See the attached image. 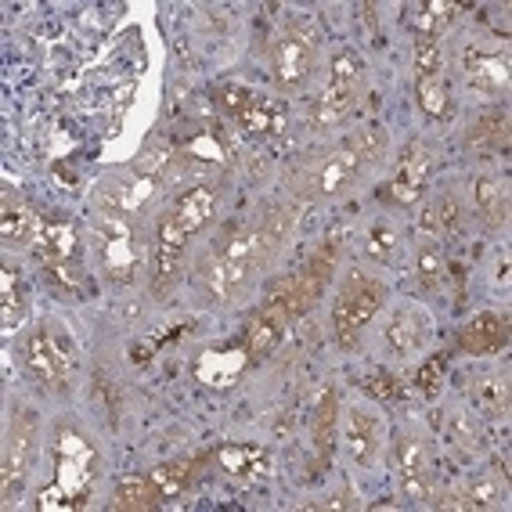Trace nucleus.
Instances as JSON below:
<instances>
[{
    "mask_svg": "<svg viewBox=\"0 0 512 512\" xmlns=\"http://www.w3.org/2000/svg\"><path fill=\"white\" fill-rule=\"evenodd\" d=\"M386 152V130L383 127H365L350 134L347 145L332 148L325 156L311 159V163L296 166L293 174L285 177L289 195L300 202H318L332 199V195L347 192L361 181L365 170H372Z\"/></svg>",
    "mask_w": 512,
    "mask_h": 512,
    "instance_id": "obj_1",
    "label": "nucleus"
},
{
    "mask_svg": "<svg viewBox=\"0 0 512 512\" xmlns=\"http://www.w3.org/2000/svg\"><path fill=\"white\" fill-rule=\"evenodd\" d=\"M101 476V458L94 451V444L76 430L73 422H62L55 437V473L51 484L44 487V494L37 498V505L44 512H73L91 502L94 487Z\"/></svg>",
    "mask_w": 512,
    "mask_h": 512,
    "instance_id": "obj_2",
    "label": "nucleus"
},
{
    "mask_svg": "<svg viewBox=\"0 0 512 512\" xmlns=\"http://www.w3.org/2000/svg\"><path fill=\"white\" fill-rule=\"evenodd\" d=\"M19 365L29 383H37L51 397L73 394L76 379H80V354H76L73 336L55 321H44L22 336Z\"/></svg>",
    "mask_w": 512,
    "mask_h": 512,
    "instance_id": "obj_3",
    "label": "nucleus"
},
{
    "mask_svg": "<svg viewBox=\"0 0 512 512\" xmlns=\"http://www.w3.org/2000/svg\"><path fill=\"white\" fill-rule=\"evenodd\" d=\"M91 249L98 256L101 275L112 285H134L141 275V260L148 264L145 238L138 235V224L109 210H101L91 220Z\"/></svg>",
    "mask_w": 512,
    "mask_h": 512,
    "instance_id": "obj_4",
    "label": "nucleus"
},
{
    "mask_svg": "<svg viewBox=\"0 0 512 512\" xmlns=\"http://www.w3.org/2000/svg\"><path fill=\"white\" fill-rule=\"evenodd\" d=\"M318 69V29L307 19H293L271 44V73L278 91L303 94Z\"/></svg>",
    "mask_w": 512,
    "mask_h": 512,
    "instance_id": "obj_5",
    "label": "nucleus"
},
{
    "mask_svg": "<svg viewBox=\"0 0 512 512\" xmlns=\"http://www.w3.org/2000/svg\"><path fill=\"white\" fill-rule=\"evenodd\" d=\"M365 98V62L354 51H339L332 58V80L311 105V127L332 130L339 127Z\"/></svg>",
    "mask_w": 512,
    "mask_h": 512,
    "instance_id": "obj_6",
    "label": "nucleus"
},
{
    "mask_svg": "<svg viewBox=\"0 0 512 512\" xmlns=\"http://www.w3.org/2000/svg\"><path fill=\"white\" fill-rule=\"evenodd\" d=\"M40 455V422L26 408H15L4 430V458H0V487L4 502H15L29 484V473L37 466Z\"/></svg>",
    "mask_w": 512,
    "mask_h": 512,
    "instance_id": "obj_7",
    "label": "nucleus"
},
{
    "mask_svg": "<svg viewBox=\"0 0 512 512\" xmlns=\"http://www.w3.org/2000/svg\"><path fill=\"white\" fill-rule=\"evenodd\" d=\"M383 300H386L383 282H375V278L361 275V271H354V275L343 282L336 303H332V329H336L339 347L354 350L357 343H361V332L372 325V318L379 314Z\"/></svg>",
    "mask_w": 512,
    "mask_h": 512,
    "instance_id": "obj_8",
    "label": "nucleus"
},
{
    "mask_svg": "<svg viewBox=\"0 0 512 512\" xmlns=\"http://www.w3.org/2000/svg\"><path fill=\"white\" fill-rule=\"evenodd\" d=\"M188 242H192V235L170 217V210L156 220V228L148 231V293L156 300H166L181 282Z\"/></svg>",
    "mask_w": 512,
    "mask_h": 512,
    "instance_id": "obj_9",
    "label": "nucleus"
},
{
    "mask_svg": "<svg viewBox=\"0 0 512 512\" xmlns=\"http://www.w3.org/2000/svg\"><path fill=\"white\" fill-rule=\"evenodd\" d=\"M253 282H256V271L235 264V260L220 253L213 242L206 246V253L199 256V264H195V293L206 303H213V307H231V303H238L253 289Z\"/></svg>",
    "mask_w": 512,
    "mask_h": 512,
    "instance_id": "obj_10",
    "label": "nucleus"
},
{
    "mask_svg": "<svg viewBox=\"0 0 512 512\" xmlns=\"http://www.w3.org/2000/svg\"><path fill=\"white\" fill-rule=\"evenodd\" d=\"M217 101L224 105V112L235 119L238 127L246 130V134H253V138H278L285 130V123H289V112H285L282 101L253 94L246 87H238V83L220 87Z\"/></svg>",
    "mask_w": 512,
    "mask_h": 512,
    "instance_id": "obj_11",
    "label": "nucleus"
},
{
    "mask_svg": "<svg viewBox=\"0 0 512 512\" xmlns=\"http://www.w3.org/2000/svg\"><path fill=\"white\" fill-rule=\"evenodd\" d=\"M394 473L408 502H426L433 491V455L419 433H401L394 444Z\"/></svg>",
    "mask_w": 512,
    "mask_h": 512,
    "instance_id": "obj_12",
    "label": "nucleus"
},
{
    "mask_svg": "<svg viewBox=\"0 0 512 512\" xmlns=\"http://www.w3.org/2000/svg\"><path fill=\"white\" fill-rule=\"evenodd\" d=\"M430 184V148L422 141H408L397 159V170L386 184V199L394 206H415Z\"/></svg>",
    "mask_w": 512,
    "mask_h": 512,
    "instance_id": "obj_13",
    "label": "nucleus"
},
{
    "mask_svg": "<svg viewBox=\"0 0 512 512\" xmlns=\"http://www.w3.org/2000/svg\"><path fill=\"white\" fill-rule=\"evenodd\" d=\"M156 195V184L148 181L141 174H116V177H105L98 184V192L94 199L105 206L109 213H119V217H138V213L148 210V202Z\"/></svg>",
    "mask_w": 512,
    "mask_h": 512,
    "instance_id": "obj_14",
    "label": "nucleus"
},
{
    "mask_svg": "<svg viewBox=\"0 0 512 512\" xmlns=\"http://www.w3.org/2000/svg\"><path fill=\"white\" fill-rule=\"evenodd\" d=\"M433 339V318L422 307H401V311L390 318L386 325V343L394 350V357L401 361H412L422 350L430 347Z\"/></svg>",
    "mask_w": 512,
    "mask_h": 512,
    "instance_id": "obj_15",
    "label": "nucleus"
},
{
    "mask_svg": "<svg viewBox=\"0 0 512 512\" xmlns=\"http://www.w3.org/2000/svg\"><path fill=\"white\" fill-rule=\"evenodd\" d=\"M40 217L33 206H29L22 195L4 192V202H0V242L8 249H29L40 242Z\"/></svg>",
    "mask_w": 512,
    "mask_h": 512,
    "instance_id": "obj_16",
    "label": "nucleus"
},
{
    "mask_svg": "<svg viewBox=\"0 0 512 512\" xmlns=\"http://www.w3.org/2000/svg\"><path fill=\"white\" fill-rule=\"evenodd\" d=\"M458 350L473 357L498 354L509 343V318L502 311H480L458 329Z\"/></svg>",
    "mask_w": 512,
    "mask_h": 512,
    "instance_id": "obj_17",
    "label": "nucleus"
},
{
    "mask_svg": "<svg viewBox=\"0 0 512 512\" xmlns=\"http://www.w3.org/2000/svg\"><path fill=\"white\" fill-rule=\"evenodd\" d=\"M40 264H83V235L69 217H44L37 242Z\"/></svg>",
    "mask_w": 512,
    "mask_h": 512,
    "instance_id": "obj_18",
    "label": "nucleus"
},
{
    "mask_svg": "<svg viewBox=\"0 0 512 512\" xmlns=\"http://www.w3.org/2000/svg\"><path fill=\"white\" fill-rule=\"evenodd\" d=\"M343 437H347V455L361 469H372L379 462V451H383V419L368 408H350Z\"/></svg>",
    "mask_w": 512,
    "mask_h": 512,
    "instance_id": "obj_19",
    "label": "nucleus"
},
{
    "mask_svg": "<svg viewBox=\"0 0 512 512\" xmlns=\"http://www.w3.org/2000/svg\"><path fill=\"white\" fill-rule=\"evenodd\" d=\"M466 394L487 419H505L509 415V372L505 368H476L466 379Z\"/></svg>",
    "mask_w": 512,
    "mask_h": 512,
    "instance_id": "obj_20",
    "label": "nucleus"
},
{
    "mask_svg": "<svg viewBox=\"0 0 512 512\" xmlns=\"http://www.w3.org/2000/svg\"><path fill=\"white\" fill-rule=\"evenodd\" d=\"M473 210L487 231H498L509 217V181L502 174H484L473 184Z\"/></svg>",
    "mask_w": 512,
    "mask_h": 512,
    "instance_id": "obj_21",
    "label": "nucleus"
},
{
    "mask_svg": "<svg viewBox=\"0 0 512 512\" xmlns=\"http://www.w3.org/2000/svg\"><path fill=\"white\" fill-rule=\"evenodd\" d=\"M462 69H466V80L473 83L476 91L502 94L505 87H509V58H505V51H480V47H469Z\"/></svg>",
    "mask_w": 512,
    "mask_h": 512,
    "instance_id": "obj_22",
    "label": "nucleus"
},
{
    "mask_svg": "<svg viewBox=\"0 0 512 512\" xmlns=\"http://www.w3.org/2000/svg\"><path fill=\"white\" fill-rule=\"evenodd\" d=\"M26 311H29L26 275L8 260V264L0 267V329L15 332L26 321Z\"/></svg>",
    "mask_w": 512,
    "mask_h": 512,
    "instance_id": "obj_23",
    "label": "nucleus"
},
{
    "mask_svg": "<svg viewBox=\"0 0 512 512\" xmlns=\"http://www.w3.org/2000/svg\"><path fill=\"white\" fill-rule=\"evenodd\" d=\"M213 213H217V192L206 188V184L184 188V192L177 195L174 206H170V217H174L188 235H199V231L213 220Z\"/></svg>",
    "mask_w": 512,
    "mask_h": 512,
    "instance_id": "obj_24",
    "label": "nucleus"
},
{
    "mask_svg": "<svg viewBox=\"0 0 512 512\" xmlns=\"http://www.w3.org/2000/svg\"><path fill=\"white\" fill-rule=\"evenodd\" d=\"M336 437H339V390L329 386L321 401L314 404V415H311V440L314 448H318L321 462H332L336 455Z\"/></svg>",
    "mask_w": 512,
    "mask_h": 512,
    "instance_id": "obj_25",
    "label": "nucleus"
},
{
    "mask_svg": "<svg viewBox=\"0 0 512 512\" xmlns=\"http://www.w3.org/2000/svg\"><path fill=\"white\" fill-rule=\"evenodd\" d=\"M458 220H462V199L455 192H440L437 199L422 210L419 217V235L430 238V242H440V238L455 235Z\"/></svg>",
    "mask_w": 512,
    "mask_h": 512,
    "instance_id": "obj_26",
    "label": "nucleus"
},
{
    "mask_svg": "<svg viewBox=\"0 0 512 512\" xmlns=\"http://www.w3.org/2000/svg\"><path fill=\"white\" fill-rule=\"evenodd\" d=\"M217 469L224 476H235V480H256V476H264L271 469V458L267 451L253 448V444H231V448H220L213 455Z\"/></svg>",
    "mask_w": 512,
    "mask_h": 512,
    "instance_id": "obj_27",
    "label": "nucleus"
},
{
    "mask_svg": "<svg viewBox=\"0 0 512 512\" xmlns=\"http://www.w3.org/2000/svg\"><path fill=\"white\" fill-rule=\"evenodd\" d=\"M195 473H199V462H195V458H170V462L156 466L148 476H152V484H156L159 502H174V498H181V494L192 487Z\"/></svg>",
    "mask_w": 512,
    "mask_h": 512,
    "instance_id": "obj_28",
    "label": "nucleus"
},
{
    "mask_svg": "<svg viewBox=\"0 0 512 512\" xmlns=\"http://www.w3.org/2000/svg\"><path fill=\"white\" fill-rule=\"evenodd\" d=\"M282 336H285V325H282V321L267 318V314L256 311V318L249 321L246 336H242V350H246L249 361H256V365H260L264 357L275 354L278 343H282Z\"/></svg>",
    "mask_w": 512,
    "mask_h": 512,
    "instance_id": "obj_29",
    "label": "nucleus"
},
{
    "mask_svg": "<svg viewBox=\"0 0 512 512\" xmlns=\"http://www.w3.org/2000/svg\"><path fill=\"white\" fill-rule=\"evenodd\" d=\"M156 505H159V494H156V484H152V476H130V480H123V484L116 487L109 509L145 512V509H156Z\"/></svg>",
    "mask_w": 512,
    "mask_h": 512,
    "instance_id": "obj_30",
    "label": "nucleus"
},
{
    "mask_svg": "<svg viewBox=\"0 0 512 512\" xmlns=\"http://www.w3.org/2000/svg\"><path fill=\"white\" fill-rule=\"evenodd\" d=\"M466 138H469V148H476V152H494V148H505V145H509V116H505V109L484 112V116L469 127Z\"/></svg>",
    "mask_w": 512,
    "mask_h": 512,
    "instance_id": "obj_31",
    "label": "nucleus"
},
{
    "mask_svg": "<svg viewBox=\"0 0 512 512\" xmlns=\"http://www.w3.org/2000/svg\"><path fill=\"white\" fill-rule=\"evenodd\" d=\"M458 15H462L458 4H448V0H426V4L415 8V37L437 40Z\"/></svg>",
    "mask_w": 512,
    "mask_h": 512,
    "instance_id": "obj_32",
    "label": "nucleus"
},
{
    "mask_svg": "<svg viewBox=\"0 0 512 512\" xmlns=\"http://www.w3.org/2000/svg\"><path fill=\"white\" fill-rule=\"evenodd\" d=\"M365 253L379 264H390L401 253V231H397L394 220H375L365 231Z\"/></svg>",
    "mask_w": 512,
    "mask_h": 512,
    "instance_id": "obj_33",
    "label": "nucleus"
},
{
    "mask_svg": "<svg viewBox=\"0 0 512 512\" xmlns=\"http://www.w3.org/2000/svg\"><path fill=\"white\" fill-rule=\"evenodd\" d=\"M415 87H419V105L426 109V116L448 119V112H451V87H448V80H444V73L422 76Z\"/></svg>",
    "mask_w": 512,
    "mask_h": 512,
    "instance_id": "obj_34",
    "label": "nucleus"
},
{
    "mask_svg": "<svg viewBox=\"0 0 512 512\" xmlns=\"http://www.w3.org/2000/svg\"><path fill=\"white\" fill-rule=\"evenodd\" d=\"M451 505H458V509H494V505H502V491L491 484V480H480V484H469L466 491H462V498H455Z\"/></svg>",
    "mask_w": 512,
    "mask_h": 512,
    "instance_id": "obj_35",
    "label": "nucleus"
},
{
    "mask_svg": "<svg viewBox=\"0 0 512 512\" xmlns=\"http://www.w3.org/2000/svg\"><path fill=\"white\" fill-rule=\"evenodd\" d=\"M444 69V58H440V44L437 40L415 37V76H437Z\"/></svg>",
    "mask_w": 512,
    "mask_h": 512,
    "instance_id": "obj_36",
    "label": "nucleus"
},
{
    "mask_svg": "<svg viewBox=\"0 0 512 512\" xmlns=\"http://www.w3.org/2000/svg\"><path fill=\"white\" fill-rule=\"evenodd\" d=\"M365 394H372V401H383V404H394L401 397V379L394 372H375L368 375L365 383Z\"/></svg>",
    "mask_w": 512,
    "mask_h": 512,
    "instance_id": "obj_37",
    "label": "nucleus"
},
{
    "mask_svg": "<svg viewBox=\"0 0 512 512\" xmlns=\"http://www.w3.org/2000/svg\"><path fill=\"white\" fill-rule=\"evenodd\" d=\"M444 271H448L444 256H440L437 249H422V253H419V282L426 285V289H440V282H444Z\"/></svg>",
    "mask_w": 512,
    "mask_h": 512,
    "instance_id": "obj_38",
    "label": "nucleus"
},
{
    "mask_svg": "<svg viewBox=\"0 0 512 512\" xmlns=\"http://www.w3.org/2000/svg\"><path fill=\"white\" fill-rule=\"evenodd\" d=\"M440 383H444V357H430V361L415 372V386H419L422 397H437Z\"/></svg>",
    "mask_w": 512,
    "mask_h": 512,
    "instance_id": "obj_39",
    "label": "nucleus"
}]
</instances>
